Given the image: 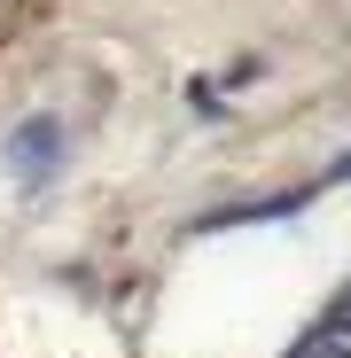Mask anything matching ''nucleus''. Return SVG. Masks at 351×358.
<instances>
[{
    "label": "nucleus",
    "instance_id": "1",
    "mask_svg": "<svg viewBox=\"0 0 351 358\" xmlns=\"http://www.w3.org/2000/svg\"><path fill=\"white\" fill-rule=\"evenodd\" d=\"M55 164H63V125H55V117H24V125L8 133V171L24 179V187H47Z\"/></svg>",
    "mask_w": 351,
    "mask_h": 358
},
{
    "label": "nucleus",
    "instance_id": "2",
    "mask_svg": "<svg viewBox=\"0 0 351 358\" xmlns=\"http://www.w3.org/2000/svg\"><path fill=\"white\" fill-rule=\"evenodd\" d=\"M297 358H351V350H336V343H305Z\"/></svg>",
    "mask_w": 351,
    "mask_h": 358
},
{
    "label": "nucleus",
    "instance_id": "3",
    "mask_svg": "<svg viewBox=\"0 0 351 358\" xmlns=\"http://www.w3.org/2000/svg\"><path fill=\"white\" fill-rule=\"evenodd\" d=\"M336 335H351V296H343V304H336Z\"/></svg>",
    "mask_w": 351,
    "mask_h": 358
}]
</instances>
